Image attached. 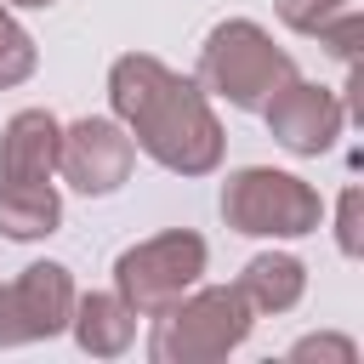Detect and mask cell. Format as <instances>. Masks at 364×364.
<instances>
[{"label": "cell", "instance_id": "cell-1", "mask_svg": "<svg viewBox=\"0 0 364 364\" xmlns=\"http://www.w3.org/2000/svg\"><path fill=\"white\" fill-rule=\"evenodd\" d=\"M108 108L131 131V142L154 165H165L176 176H210L222 165V154H228V131H222L205 85L176 74V68H165L148 51L114 57V68H108Z\"/></svg>", "mask_w": 364, "mask_h": 364}, {"label": "cell", "instance_id": "cell-2", "mask_svg": "<svg viewBox=\"0 0 364 364\" xmlns=\"http://www.w3.org/2000/svg\"><path fill=\"white\" fill-rule=\"evenodd\" d=\"M256 330V307L239 296V284H193L165 313H154L148 358L154 364H216L239 353Z\"/></svg>", "mask_w": 364, "mask_h": 364}, {"label": "cell", "instance_id": "cell-3", "mask_svg": "<svg viewBox=\"0 0 364 364\" xmlns=\"http://www.w3.org/2000/svg\"><path fill=\"white\" fill-rule=\"evenodd\" d=\"M296 74L290 51L273 46V34L250 17H228L199 46V85L205 97H222L228 108H262L284 80Z\"/></svg>", "mask_w": 364, "mask_h": 364}, {"label": "cell", "instance_id": "cell-4", "mask_svg": "<svg viewBox=\"0 0 364 364\" xmlns=\"http://www.w3.org/2000/svg\"><path fill=\"white\" fill-rule=\"evenodd\" d=\"M222 222L250 239H301V233H318L324 199L296 171L245 165L222 182Z\"/></svg>", "mask_w": 364, "mask_h": 364}, {"label": "cell", "instance_id": "cell-5", "mask_svg": "<svg viewBox=\"0 0 364 364\" xmlns=\"http://www.w3.org/2000/svg\"><path fill=\"white\" fill-rule=\"evenodd\" d=\"M205 262H210V250L193 228H165L114 256V290L131 301L136 318H154L205 279Z\"/></svg>", "mask_w": 364, "mask_h": 364}, {"label": "cell", "instance_id": "cell-6", "mask_svg": "<svg viewBox=\"0 0 364 364\" xmlns=\"http://www.w3.org/2000/svg\"><path fill=\"white\" fill-rule=\"evenodd\" d=\"M74 296L80 290L63 262H28L11 284H0V347H28V341L63 336Z\"/></svg>", "mask_w": 364, "mask_h": 364}, {"label": "cell", "instance_id": "cell-7", "mask_svg": "<svg viewBox=\"0 0 364 364\" xmlns=\"http://www.w3.org/2000/svg\"><path fill=\"white\" fill-rule=\"evenodd\" d=\"M136 165V142L114 114H85L74 125H63V148H57V171L74 193L85 199H108L125 188Z\"/></svg>", "mask_w": 364, "mask_h": 364}, {"label": "cell", "instance_id": "cell-8", "mask_svg": "<svg viewBox=\"0 0 364 364\" xmlns=\"http://www.w3.org/2000/svg\"><path fill=\"white\" fill-rule=\"evenodd\" d=\"M256 114L267 119V136H273L284 154H296V159H318V154H330L336 136H341V125H347L341 97H336L330 85L301 80V74H290Z\"/></svg>", "mask_w": 364, "mask_h": 364}, {"label": "cell", "instance_id": "cell-9", "mask_svg": "<svg viewBox=\"0 0 364 364\" xmlns=\"http://www.w3.org/2000/svg\"><path fill=\"white\" fill-rule=\"evenodd\" d=\"M63 125L51 108H17L0 131V176L6 182H51L57 176Z\"/></svg>", "mask_w": 364, "mask_h": 364}, {"label": "cell", "instance_id": "cell-10", "mask_svg": "<svg viewBox=\"0 0 364 364\" xmlns=\"http://www.w3.org/2000/svg\"><path fill=\"white\" fill-rule=\"evenodd\" d=\"M68 330L80 341V353L91 358H119L131 341H136V313L119 290H91V296H74V313H68Z\"/></svg>", "mask_w": 364, "mask_h": 364}, {"label": "cell", "instance_id": "cell-11", "mask_svg": "<svg viewBox=\"0 0 364 364\" xmlns=\"http://www.w3.org/2000/svg\"><path fill=\"white\" fill-rule=\"evenodd\" d=\"M233 284H239V296H245L256 313H290V307L307 296V267H301L296 256H284V250H262V256L245 262V273H239Z\"/></svg>", "mask_w": 364, "mask_h": 364}, {"label": "cell", "instance_id": "cell-12", "mask_svg": "<svg viewBox=\"0 0 364 364\" xmlns=\"http://www.w3.org/2000/svg\"><path fill=\"white\" fill-rule=\"evenodd\" d=\"M63 228V199L51 182H6L0 176V233L17 245L51 239Z\"/></svg>", "mask_w": 364, "mask_h": 364}, {"label": "cell", "instance_id": "cell-13", "mask_svg": "<svg viewBox=\"0 0 364 364\" xmlns=\"http://www.w3.org/2000/svg\"><path fill=\"white\" fill-rule=\"evenodd\" d=\"M34 63H40V51H34V34L11 17V6L0 0V91H11V85H23L28 74H34Z\"/></svg>", "mask_w": 364, "mask_h": 364}, {"label": "cell", "instance_id": "cell-14", "mask_svg": "<svg viewBox=\"0 0 364 364\" xmlns=\"http://www.w3.org/2000/svg\"><path fill=\"white\" fill-rule=\"evenodd\" d=\"M336 250H341L347 262L364 256V188H358V182H347L341 199H336Z\"/></svg>", "mask_w": 364, "mask_h": 364}, {"label": "cell", "instance_id": "cell-15", "mask_svg": "<svg viewBox=\"0 0 364 364\" xmlns=\"http://www.w3.org/2000/svg\"><path fill=\"white\" fill-rule=\"evenodd\" d=\"M353 0H273V11H279V23L284 28H296V34H318L336 11H347Z\"/></svg>", "mask_w": 364, "mask_h": 364}, {"label": "cell", "instance_id": "cell-16", "mask_svg": "<svg viewBox=\"0 0 364 364\" xmlns=\"http://www.w3.org/2000/svg\"><path fill=\"white\" fill-rule=\"evenodd\" d=\"M358 34H364V17H358V6H347V11H336V17L318 28V46H330L341 63H353V57H358Z\"/></svg>", "mask_w": 364, "mask_h": 364}, {"label": "cell", "instance_id": "cell-17", "mask_svg": "<svg viewBox=\"0 0 364 364\" xmlns=\"http://www.w3.org/2000/svg\"><path fill=\"white\" fill-rule=\"evenodd\" d=\"M290 358H336V364H358V341L347 336H301L290 347Z\"/></svg>", "mask_w": 364, "mask_h": 364}, {"label": "cell", "instance_id": "cell-18", "mask_svg": "<svg viewBox=\"0 0 364 364\" xmlns=\"http://www.w3.org/2000/svg\"><path fill=\"white\" fill-rule=\"evenodd\" d=\"M6 6H23V11H46V6H57V0H6Z\"/></svg>", "mask_w": 364, "mask_h": 364}]
</instances>
